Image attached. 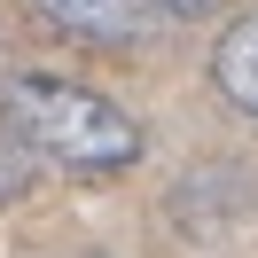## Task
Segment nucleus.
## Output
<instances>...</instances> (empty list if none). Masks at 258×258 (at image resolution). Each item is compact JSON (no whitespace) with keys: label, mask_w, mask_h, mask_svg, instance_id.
<instances>
[{"label":"nucleus","mask_w":258,"mask_h":258,"mask_svg":"<svg viewBox=\"0 0 258 258\" xmlns=\"http://www.w3.org/2000/svg\"><path fill=\"white\" fill-rule=\"evenodd\" d=\"M0 125L32 157L71 164V172H117V164L141 157V125L110 94H94L79 79H55V71H16L0 86Z\"/></svg>","instance_id":"obj_1"},{"label":"nucleus","mask_w":258,"mask_h":258,"mask_svg":"<svg viewBox=\"0 0 258 258\" xmlns=\"http://www.w3.org/2000/svg\"><path fill=\"white\" fill-rule=\"evenodd\" d=\"M211 86L235 102L242 117H258V16H235L211 47Z\"/></svg>","instance_id":"obj_2"},{"label":"nucleus","mask_w":258,"mask_h":258,"mask_svg":"<svg viewBox=\"0 0 258 258\" xmlns=\"http://www.w3.org/2000/svg\"><path fill=\"white\" fill-rule=\"evenodd\" d=\"M24 180H32V149H24V141H16V133L0 125V204H8V196H16V188H24Z\"/></svg>","instance_id":"obj_3"}]
</instances>
